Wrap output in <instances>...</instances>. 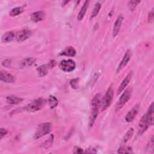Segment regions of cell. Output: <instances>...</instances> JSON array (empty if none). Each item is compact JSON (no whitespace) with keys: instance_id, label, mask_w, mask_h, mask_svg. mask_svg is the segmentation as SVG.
I'll return each instance as SVG.
<instances>
[{"instance_id":"1","label":"cell","mask_w":154,"mask_h":154,"mask_svg":"<svg viewBox=\"0 0 154 154\" xmlns=\"http://www.w3.org/2000/svg\"><path fill=\"white\" fill-rule=\"evenodd\" d=\"M153 103L149 106L147 112L143 116L138 123V133L139 135L143 134L148 128L153 123Z\"/></svg>"},{"instance_id":"2","label":"cell","mask_w":154,"mask_h":154,"mask_svg":"<svg viewBox=\"0 0 154 154\" xmlns=\"http://www.w3.org/2000/svg\"><path fill=\"white\" fill-rule=\"evenodd\" d=\"M101 99L99 94H96L91 100V113L89 120V126L91 127L94 124L99 112V108L100 106Z\"/></svg>"},{"instance_id":"3","label":"cell","mask_w":154,"mask_h":154,"mask_svg":"<svg viewBox=\"0 0 154 154\" xmlns=\"http://www.w3.org/2000/svg\"><path fill=\"white\" fill-rule=\"evenodd\" d=\"M113 96H114V90L112 85H111L107 89L102 100H101L100 106L102 108V111L106 109L108 107H109V106L110 105L112 100Z\"/></svg>"},{"instance_id":"4","label":"cell","mask_w":154,"mask_h":154,"mask_svg":"<svg viewBox=\"0 0 154 154\" xmlns=\"http://www.w3.org/2000/svg\"><path fill=\"white\" fill-rule=\"evenodd\" d=\"M52 126L50 123H44L38 125L34 135V138L37 140L43 136L49 134L51 131Z\"/></svg>"},{"instance_id":"5","label":"cell","mask_w":154,"mask_h":154,"mask_svg":"<svg viewBox=\"0 0 154 154\" xmlns=\"http://www.w3.org/2000/svg\"><path fill=\"white\" fill-rule=\"evenodd\" d=\"M131 94H132V88H129L126 89L119 98L117 103L115 110L119 111V109L122 108V107L126 103V102L130 99Z\"/></svg>"},{"instance_id":"6","label":"cell","mask_w":154,"mask_h":154,"mask_svg":"<svg viewBox=\"0 0 154 154\" xmlns=\"http://www.w3.org/2000/svg\"><path fill=\"white\" fill-rule=\"evenodd\" d=\"M45 103V100L43 98L37 99L31 103H29L26 107L25 109L29 112H35L40 110Z\"/></svg>"},{"instance_id":"7","label":"cell","mask_w":154,"mask_h":154,"mask_svg":"<svg viewBox=\"0 0 154 154\" xmlns=\"http://www.w3.org/2000/svg\"><path fill=\"white\" fill-rule=\"evenodd\" d=\"M59 67L63 71L69 72L73 71L75 69L76 64L72 60H64L60 62Z\"/></svg>"},{"instance_id":"8","label":"cell","mask_w":154,"mask_h":154,"mask_svg":"<svg viewBox=\"0 0 154 154\" xmlns=\"http://www.w3.org/2000/svg\"><path fill=\"white\" fill-rule=\"evenodd\" d=\"M131 52L130 49H128L126 51V52H125L122 61H120V64L118 66V67L117 69V73H119L120 71H121L128 64V63L129 62V61L130 60L131 58Z\"/></svg>"},{"instance_id":"9","label":"cell","mask_w":154,"mask_h":154,"mask_svg":"<svg viewBox=\"0 0 154 154\" xmlns=\"http://www.w3.org/2000/svg\"><path fill=\"white\" fill-rule=\"evenodd\" d=\"M31 34V32L28 29H23L16 34V38L17 42H22L28 39Z\"/></svg>"},{"instance_id":"10","label":"cell","mask_w":154,"mask_h":154,"mask_svg":"<svg viewBox=\"0 0 154 154\" xmlns=\"http://www.w3.org/2000/svg\"><path fill=\"white\" fill-rule=\"evenodd\" d=\"M123 20V16L122 14H120L118 16V17L117 18L116 20L115 21L114 26H113V29H112L113 37H115L117 35V34L120 31Z\"/></svg>"},{"instance_id":"11","label":"cell","mask_w":154,"mask_h":154,"mask_svg":"<svg viewBox=\"0 0 154 154\" xmlns=\"http://www.w3.org/2000/svg\"><path fill=\"white\" fill-rule=\"evenodd\" d=\"M138 110H139V105H136L127 113L125 117V120L127 122H132L135 117L136 115L137 114Z\"/></svg>"},{"instance_id":"12","label":"cell","mask_w":154,"mask_h":154,"mask_svg":"<svg viewBox=\"0 0 154 154\" xmlns=\"http://www.w3.org/2000/svg\"><path fill=\"white\" fill-rule=\"evenodd\" d=\"M0 79L2 81L7 83H12L14 82L15 81L14 76L11 74L3 70L1 72Z\"/></svg>"},{"instance_id":"13","label":"cell","mask_w":154,"mask_h":154,"mask_svg":"<svg viewBox=\"0 0 154 154\" xmlns=\"http://www.w3.org/2000/svg\"><path fill=\"white\" fill-rule=\"evenodd\" d=\"M132 76V72H129V73L127 75V76L125 78V79L123 80L122 84H120V85L119 87L118 92H117L118 94H120V93L126 87V86L128 85V84L129 83V82H130L131 80Z\"/></svg>"},{"instance_id":"14","label":"cell","mask_w":154,"mask_h":154,"mask_svg":"<svg viewBox=\"0 0 154 154\" xmlns=\"http://www.w3.org/2000/svg\"><path fill=\"white\" fill-rule=\"evenodd\" d=\"M76 54L75 49L72 46H67L61 52V55H65L68 57H74Z\"/></svg>"},{"instance_id":"15","label":"cell","mask_w":154,"mask_h":154,"mask_svg":"<svg viewBox=\"0 0 154 154\" xmlns=\"http://www.w3.org/2000/svg\"><path fill=\"white\" fill-rule=\"evenodd\" d=\"M45 17V13L42 11H38L32 13L31 19L34 22H38L42 20Z\"/></svg>"},{"instance_id":"16","label":"cell","mask_w":154,"mask_h":154,"mask_svg":"<svg viewBox=\"0 0 154 154\" xmlns=\"http://www.w3.org/2000/svg\"><path fill=\"white\" fill-rule=\"evenodd\" d=\"M16 38V34L12 31H8L5 32L2 37V42L7 43L13 41Z\"/></svg>"},{"instance_id":"17","label":"cell","mask_w":154,"mask_h":154,"mask_svg":"<svg viewBox=\"0 0 154 154\" xmlns=\"http://www.w3.org/2000/svg\"><path fill=\"white\" fill-rule=\"evenodd\" d=\"M88 1H85V2L84 3L82 7H81L80 11H79L78 13V19L79 20H82V19L84 18L85 14V13L87 11V8H88Z\"/></svg>"},{"instance_id":"18","label":"cell","mask_w":154,"mask_h":154,"mask_svg":"<svg viewBox=\"0 0 154 154\" xmlns=\"http://www.w3.org/2000/svg\"><path fill=\"white\" fill-rule=\"evenodd\" d=\"M7 102L10 104H18L23 100L22 98L15 96H9L6 97Z\"/></svg>"},{"instance_id":"19","label":"cell","mask_w":154,"mask_h":154,"mask_svg":"<svg viewBox=\"0 0 154 154\" xmlns=\"http://www.w3.org/2000/svg\"><path fill=\"white\" fill-rule=\"evenodd\" d=\"M133 133H134V129L133 128H130L127 132L126 133V134L125 135L123 140H122V145L120 146H125V144L131 138V137L133 135Z\"/></svg>"},{"instance_id":"20","label":"cell","mask_w":154,"mask_h":154,"mask_svg":"<svg viewBox=\"0 0 154 154\" xmlns=\"http://www.w3.org/2000/svg\"><path fill=\"white\" fill-rule=\"evenodd\" d=\"M35 58L33 57H28L22 60L21 62V65L22 67H28L34 64L35 63Z\"/></svg>"},{"instance_id":"21","label":"cell","mask_w":154,"mask_h":154,"mask_svg":"<svg viewBox=\"0 0 154 154\" xmlns=\"http://www.w3.org/2000/svg\"><path fill=\"white\" fill-rule=\"evenodd\" d=\"M58 103V99L54 96H50L48 98V104L51 108H54Z\"/></svg>"},{"instance_id":"22","label":"cell","mask_w":154,"mask_h":154,"mask_svg":"<svg viewBox=\"0 0 154 154\" xmlns=\"http://www.w3.org/2000/svg\"><path fill=\"white\" fill-rule=\"evenodd\" d=\"M48 67L46 65H42L37 68V70L40 76H44L48 73Z\"/></svg>"},{"instance_id":"23","label":"cell","mask_w":154,"mask_h":154,"mask_svg":"<svg viewBox=\"0 0 154 154\" xmlns=\"http://www.w3.org/2000/svg\"><path fill=\"white\" fill-rule=\"evenodd\" d=\"M53 141H54V135H51L50 137L47 139L42 144V147L44 149H48L49 147H50L52 143H53Z\"/></svg>"},{"instance_id":"24","label":"cell","mask_w":154,"mask_h":154,"mask_svg":"<svg viewBox=\"0 0 154 154\" xmlns=\"http://www.w3.org/2000/svg\"><path fill=\"white\" fill-rule=\"evenodd\" d=\"M101 8V4L99 3V2H97L94 8H93V11L91 13V19H93L94 18V17H96L97 14L99 13V11H100V9Z\"/></svg>"},{"instance_id":"25","label":"cell","mask_w":154,"mask_h":154,"mask_svg":"<svg viewBox=\"0 0 154 154\" xmlns=\"http://www.w3.org/2000/svg\"><path fill=\"white\" fill-rule=\"evenodd\" d=\"M22 11L23 9L22 7H15L10 11L9 14L11 16H16L20 14L22 12Z\"/></svg>"},{"instance_id":"26","label":"cell","mask_w":154,"mask_h":154,"mask_svg":"<svg viewBox=\"0 0 154 154\" xmlns=\"http://www.w3.org/2000/svg\"><path fill=\"white\" fill-rule=\"evenodd\" d=\"M140 1H129L128 2V7H129V8L131 10H134L135 9V8L136 7L137 5L140 3Z\"/></svg>"},{"instance_id":"27","label":"cell","mask_w":154,"mask_h":154,"mask_svg":"<svg viewBox=\"0 0 154 154\" xmlns=\"http://www.w3.org/2000/svg\"><path fill=\"white\" fill-rule=\"evenodd\" d=\"M153 147H154V143H153V137L152 136V138L150 139L149 144H147V148L149 150H153Z\"/></svg>"},{"instance_id":"28","label":"cell","mask_w":154,"mask_h":154,"mask_svg":"<svg viewBox=\"0 0 154 154\" xmlns=\"http://www.w3.org/2000/svg\"><path fill=\"white\" fill-rule=\"evenodd\" d=\"M147 19H148V22L150 23H152L153 22V8L149 13Z\"/></svg>"},{"instance_id":"29","label":"cell","mask_w":154,"mask_h":154,"mask_svg":"<svg viewBox=\"0 0 154 154\" xmlns=\"http://www.w3.org/2000/svg\"><path fill=\"white\" fill-rule=\"evenodd\" d=\"M7 132H8L7 130H6V129H4V128H1L0 129V138H1V139L3 137H4V136L7 134Z\"/></svg>"},{"instance_id":"30","label":"cell","mask_w":154,"mask_h":154,"mask_svg":"<svg viewBox=\"0 0 154 154\" xmlns=\"http://www.w3.org/2000/svg\"><path fill=\"white\" fill-rule=\"evenodd\" d=\"M78 79H73L72 80H71L70 81V85L72 86V87L76 88L77 87V83H78Z\"/></svg>"},{"instance_id":"31","label":"cell","mask_w":154,"mask_h":154,"mask_svg":"<svg viewBox=\"0 0 154 154\" xmlns=\"http://www.w3.org/2000/svg\"><path fill=\"white\" fill-rule=\"evenodd\" d=\"M83 150H82V149L81 148H79L78 147H75V149H74V151H73V153H83Z\"/></svg>"},{"instance_id":"32","label":"cell","mask_w":154,"mask_h":154,"mask_svg":"<svg viewBox=\"0 0 154 154\" xmlns=\"http://www.w3.org/2000/svg\"><path fill=\"white\" fill-rule=\"evenodd\" d=\"M10 61L8 59L5 60L3 61V63H2V64H3L4 66H6V67L10 65Z\"/></svg>"},{"instance_id":"33","label":"cell","mask_w":154,"mask_h":154,"mask_svg":"<svg viewBox=\"0 0 154 154\" xmlns=\"http://www.w3.org/2000/svg\"><path fill=\"white\" fill-rule=\"evenodd\" d=\"M55 64H56L55 61L54 60H52V61H51L49 63V66H48V67H53L55 66Z\"/></svg>"}]
</instances>
